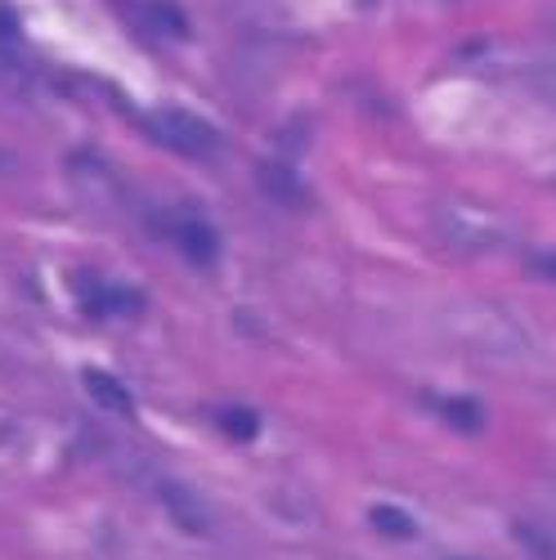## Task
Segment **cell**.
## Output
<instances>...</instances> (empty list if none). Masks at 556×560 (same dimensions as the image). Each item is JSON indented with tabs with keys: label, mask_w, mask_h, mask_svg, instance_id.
Instances as JSON below:
<instances>
[{
	"label": "cell",
	"mask_w": 556,
	"mask_h": 560,
	"mask_svg": "<svg viewBox=\"0 0 556 560\" xmlns=\"http://www.w3.org/2000/svg\"><path fill=\"white\" fill-rule=\"evenodd\" d=\"M144 130L158 144H166L171 153H184V158H211L220 149V130L189 108H158L144 121Z\"/></svg>",
	"instance_id": "6da1fadb"
},
{
	"label": "cell",
	"mask_w": 556,
	"mask_h": 560,
	"mask_svg": "<svg viewBox=\"0 0 556 560\" xmlns=\"http://www.w3.org/2000/svg\"><path fill=\"white\" fill-rule=\"evenodd\" d=\"M166 233L175 238V247L184 252V260L189 265H216V256H220V238H216V229L207 224V220H198L194 211H184V215H175L171 224H166Z\"/></svg>",
	"instance_id": "7a4b0ae2"
},
{
	"label": "cell",
	"mask_w": 556,
	"mask_h": 560,
	"mask_svg": "<svg viewBox=\"0 0 556 560\" xmlns=\"http://www.w3.org/2000/svg\"><path fill=\"white\" fill-rule=\"evenodd\" d=\"M77 305L90 314V318H108V314H135L139 301L126 292V288H113V283H95V278H77Z\"/></svg>",
	"instance_id": "3957f363"
},
{
	"label": "cell",
	"mask_w": 556,
	"mask_h": 560,
	"mask_svg": "<svg viewBox=\"0 0 556 560\" xmlns=\"http://www.w3.org/2000/svg\"><path fill=\"white\" fill-rule=\"evenodd\" d=\"M256 184H260V194H269L278 207H305L310 202L301 175L292 166H283V162H260L256 166Z\"/></svg>",
	"instance_id": "277c9868"
},
{
	"label": "cell",
	"mask_w": 556,
	"mask_h": 560,
	"mask_svg": "<svg viewBox=\"0 0 556 560\" xmlns=\"http://www.w3.org/2000/svg\"><path fill=\"white\" fill-rule=\"evenodd\" d=\"M85 390H90V399H95L100 408H108V412H121V417L135 412L130 390L117 377H108V372H100V368H85Z\"/></svg>",
	"instance_id": "5b68a950"
},
{
	"label": "cell",
	"mask_w": 556,
	"mask_h": 560,
	"mask_svg": "<svg viewBox=\"0 0 556 560\" xmlns=\"http://www.w3.org/2000/svg\"><path fill=\"white\" fill-rule=\"evenodd\" d=\"M162 498H166V506H171V516H175V525H179V529H189V534H207V521H202V511H198L194 493H184L179 485H162Z\"/></svg>",
	"instance_id": "8992f818"
},
{
	"label": "cell",
	"mask_w": 556,
	"mask_h": 560,
	"mask_svg": "<svg viewBox=\"0 0 556 560\" xmlns=\"http://www.w3.org/2000/svg\"><path fill=\"white\" fill-rule=\"evenodd\" d=\"M144 19H149V32L158 36H189V19H184L171 0H149L144 5Z\"/></svg>",
	"instance_id": "52a82bcc"
},
{
	"label": "cell",
	"mask_w": 556,
	"mask_h": 560,
	"mask_svg": "<svg viewBox=\"0 0 556 560\" xmlns=\"http://www.w3.org/2000/svg\"><path fill=\"white\" fill-rule=\"evenodd\" d=\"M368 521H373V529H378V534H386V538H399V542H408V538L417 534L413 516H404L399 506H386V502L368 511Z\"/></svg>",
	"instance_id": "ba28073f"
},
{
	"label": "cell",
	"mask_w": 556,
	"mask_h": 560,
	"mask_svg": "<svg viewBox=\"0 0 556 560\" xmlns=\"http://www.w3.org/2000/svg\"><path fill=\"white\" fill-rule=\"evenodd\" d=\"M220 431H224L229 440H256L260 417H256L252 408H224V412H220Z\"/></svg>",
	"instance_id": "9c48e42d"
},
{
	"label": "cell",
	"mask_w": 556,
	"mask_h": 560,
	"mask_svg": "<svg viewBox=\"0 0 556 560\" xmlns=\"http://www.w3.org/2000/svg\"><path fill=\"white\" fill-rule=\"evenodd\" d=\"M517 534H521V542H525V551H530L534 560H556V529H543V525L521 521Z\"/></svg>",
	"instance_id": "30bf717a"
},
{
	"label": "cell",
	"mask_w": 556,
	"mask_h": 560,
	"mask_svg": "<svg viewBox=\"0 0 556 560\" xmlns=\"http://www.w3.org/2000/svg\"><path fill=\"white\" fill-rule=\"evenodd\" d=\"M440 412L449 417V422L462 431V435H476L480 431V408L472 399H440Z\"/></svg>",
	"instance_id": "8fae6325"
},
{
	"label": "cell",
	"mask_w": 556,
	"mask_h": 560,
	"mask_svg": "<svg viewBox=\"0 0 556 560\" xmlns=\"http://www.w3.org/2000/svg\"><path fill=\"white\" fill-rule=\"evenodd\" d=\"M23 32V23H19V14L5 5V0H0V40H14Z\"/></svg>",
	"instance_id": "7c38bea8"
},
{
	"label": "cell",
	"mask_w": 556,
	"mask_h": 560,
	"mask_svg": "<svg viewBox=\"0 0 556 560\" xmlns=\"http://www.w3.org/2000/svg\"><path fill=\"white\" fill-rule=\"evenodd\" d=\"M534 269H538V273H547V278H556V256H538V260H534Z\"/></svg>",
	"instance_id": "4fadbf2b"
},
{
	"label": "cell",
	"mask_w": 556,
	"mask_h": 560,
	"mask_svg": "<svg viewBox=\"0 0 556 560\" xmlns=\"http://www.w3.org/2000/svg\"><path fill=\"white\" fill-rule=\"evenodd\" d=\"M552 511H556V489H552Z\"/></svg>",
	"instance_id": "5bb4252c"
}]
</instances>
